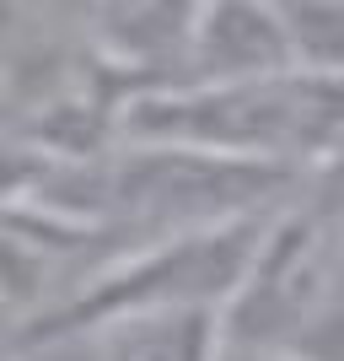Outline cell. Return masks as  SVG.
<instances>
[{"label":"cell","instance_id":"obj_4","mask_svg":"<svg viewBox=\"0 0 344 361\" xmlns=\"http://www.w3.org/2000/svg\"><path fill=\"white\" fill-rule=\"evenodd\" d=\"M285 65H296V54L269 0H199L194 27L167 81H237Z\"/></svg>","mask_w":344,"mask_h":361},{"label":"cell","instance_id":"obj_1","mask_svg":"<svg viewBox=\"0 0 344 361\" xmlns=\"http://www.w3.org/2000/svg\"><path fill=\"white\" fill-rule=\"evenodd\" d=\"M231 345L344 361V157L291 178L221 307Z\"/></svg>","mask_w":344,"mask_h":361},{"label":"cell","instance_id":"obj_5","mask_svg":"<svg viewBox=\"0 0 344 361\" xmlns=\"http://www.w3.org/2000/svg\"><path fill=\"white\" fill-rule=\"evenodd\" d=\"M87 334L97 345V361H215L221 356V313H205V307L119 313Z\"/></svg>","mask_w":344,"mask_h":361},{"label":"cell","instance_id":"obj_3","mask_svg":"<svg viewBox=\"0 0 344 361\" xmlns=\"http://www.w3.org/2000/svg\"><path fill=\"white\" fill-rule=\"evenodd\" d=\"M199 0H60V22L124 92L167 81L194 27Z\"/></svg>","mask_w":344,"mask_h":361},{"label":"cell","instance_id":"obj_7","mask_svg":"<svg viewBox=\"0 0 344 361\" xmlns=\"http://www.w3.org/2000/svg\"><path fill=\"white\" fill-rule=\"evenodd\" d=\"M215 361H296V356H274V350H253V345H231L221 334V356Z\"/></svg>","mask_w":344,"mask_h":361},{"label":"cell","instance_id":"obj_9","mask_svg":"<svg viewBox=\"0 0 344 361\" xmlns=\"http://www.w3.org/2000/svg\"><path fill=\"white\" fill-rule=\"evenodd\" d=\"M0 75H6V44H0Z\"/></svg>","mask_w":344,"mask_h":361},{"label":"cell","instance_id":"obj_8","mask_svg":"<svg viewBox=\"0 0 344 361\" xmlns=\"http://www.w3.org/2000/svg\"><path fill=\"white\" fill-rule=\"evenodd\" d=\"M6 318H16L11 307H6V297H0V361H11L16 350H6Z\"/></svg>","mask_w":344,"mask_h":361},{"label":"cell","instance_id":"obj_6","mask_svg":"<svg viewBox=\"0 0 344 361\" xmlns=\"http://www.w3.org/2000/svg\"><path fill=\"white\" fill-rule=\"evenodd\" d=\"M11 361H97L87 329H54V334H32V345H22Z\"/></svg>","mask_w":344,"mask_h":361},{"label":"cell","instance_id":"obj_2","mask_svg":"<svg viewBox=\"0 0 344 361\" xmlns=\"http://www.w3.org/2000/svg\"><path fill=\"white\" fill-rule=\"evenodd\" d=\"M119 135L307 173L344 157V75L285 65L237 81H156L119 103Z\"/></svg>","mask_w":344,"mask_h":361}]
</instances>
